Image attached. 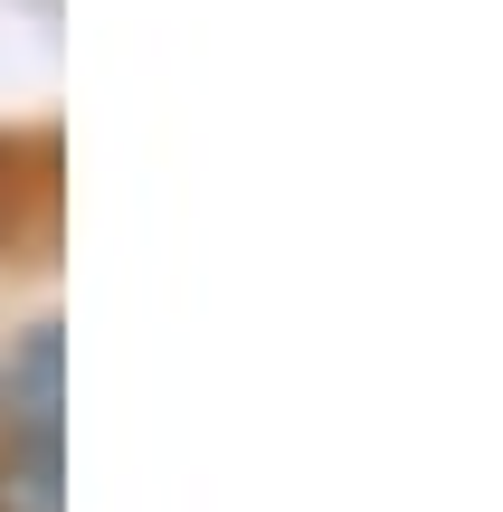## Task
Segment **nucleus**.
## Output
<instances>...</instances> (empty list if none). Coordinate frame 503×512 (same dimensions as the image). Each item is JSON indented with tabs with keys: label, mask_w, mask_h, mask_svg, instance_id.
<instances>
[{
	"label": "nucleus",
	"mask_w": 503,
	"mask_h": 512,
	"mask_svg": "<svg viewBox=\"0 0 503 512\" xmlns=\"http://www.w3.org/2000/svg\"><path fill=\"white\" fill-rule=\"evenodd\" d=\"M0 427L10 437H67V342H57V313L19 323L0 342Z\"/></svg>",
	"instance_id": "f257e3e1"
},
{
	"label": "nucleus",
	"mask_w": 503,
	"mask_h": 512,
	"mask_svg": "<svg viewBox=\"0 0 503 512\" xmlns=\"http://www.w3.org/2000/svg\"><path fill=\"white\" fill-rule=\"evenodd\" d=\"M0 512H67V437L0 427Z\"/></svg>",
	"instance_id": "f03ea898"
}]
</instances>
